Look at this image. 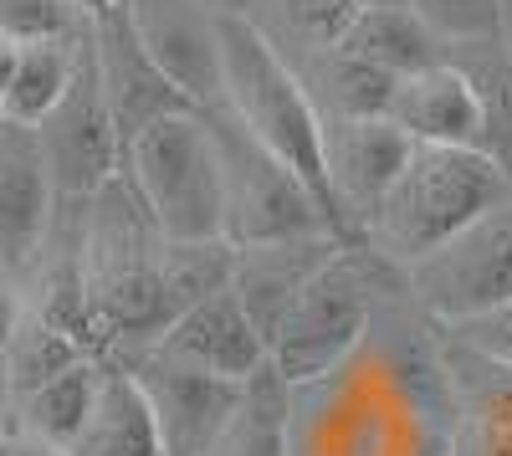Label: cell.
<instances>
[{
    "instance_id": "obj_18",
    "label": "cell",
    "mask_w": 512,
    "mask_h": 456,
    "mask_svg": "<svg viewBox=\"0 0 512 456\" xmlns=\"http://www.w3.org/2000/svg\"><path fill=\"white\" fill-rule=\"evenodd\" d=\"M93 62H98V82H103V98H108L113 129H118V149L134 139L144 123L190 108V103L159 77V67L139 52V41L128 36L118 6L93 21Z\"/></svg>"
},
{
    "instance_id": "obj_8",
    "label": "cell",
    "mask_w": 512,
    "mask_h": 456,
    "mask_svg": "<svg viewBox=\"0 0 512 456\" xmlns=\"http://www.w3.org/2000/svg\"><path fill=\"white\" fill-rule=\"evenodd\" d=\"M405 298L436 328L472 323L512 298V200L451 231L441 246L400 267Z\"/></svg>"
},
{
    "instance_id": "obj_23",
    "label": "cell",
    "mask_w": 512,
    "mask_h": 456,
    "mask_svg": "<svg viewBox=\"0 0 512 456\" xmlns=\"http://www.w3.org/2000/svg\"><path fill=\"white\" fill-rule=\"evenodd\" d=\"M441 57H451L466 72V82L477 88L482 154H492V164L512 185V47H507V36L466 41V47H441Z\"/></svg>"
},
{
    "instance_id": "obj_5",
    "label": "cell",
    "mask_w": 512,
    "mask_h": 456,
    "mask_svg": "<svg viewBox=\"0 0 512 456\" xmlns=\"http://www.w3.org/2000/svg\"><path fill=\"white\" fill-rule=\"evenodd\" d=\"M502 200H512V185L492 164V154L451 144H410L400 175L379 195L364 226V241L395 267H405Z\"/></svg>"
},
{
    "instance_id": "obj_3",
    "label": "cell",
    "mask_w": 512,
    "mask_h": 456,
    "mask_svg": "<svg viewBox=\"0 0 512 456\" xmlns=\"http://www.w3.org/2000/svg\"><path fill=\"white\" fill-rule=\"evenodd\" d=\"M400 287L405 277L384 252H374L369 241H344L297 287V298L277 318L267 339V369L287 390L328 375L333 364H344L354 354L379 303L395 298Z\"/></svg>"
},
{
    "instance_id": "obj_30",
    "label": "cell",
    "mask_w": 512,
    "mask_h": 456,
    "mask_svg": "<svg viewBox=\"0 0 512 456\" xmlns=\"http://www.w3.org/2000/svg\"><path fill=\"white\" fill-rule=\"evenodd\" d=\"M88 16L72 0H0V41L31 47V41H77L88 36Z\"/></svg>"
},
{
    "instance_id": "obj_39",
    "label": "cell",
    "mask_w": 512,
    "mask_h": 456,
    "mask_svg": "<svg viewBox=\"0 0 512 456\" xmlns=\"http://www.w3.org/2000/svg\"><path fill=\"white\" fill-rule=\"evenodd\" d=\"M0 451H6V446H0Z\"/></svg>"
},
{
    "instance_id": "obj_17",
    "label": "cell",
    "mask_w": 512,
    "mask_h": 456,
    "mask_svg": "<svg viewBox=\"0 0 512 456\" xmlns=\"http://www.w3.org/2000/svg\"><path fill=\"white\" fill-rule=\"evenodd\" d=\"M338 236L318 231V236H287V241H251V246H231V277L226 293L241 303V313L251 318V328L262 339H272L277 318L287 313V303L333 252Z\"/></svg>"
},
{
    "instance_id": "obj_27",
    "label": "cell",
    "mask_w": 512,
    "mask_h": 456,
    "mask_svg": "<svg viewBox=\"0 0 512 456\" xmlns=\"http://www.w3.org/2000/svg\"><path fill=\"white\" fill-rule=\"evenodd\" d=\"M205 456H287V385L272 369H256L241 385L231 421Z\"/></svg>"
},
{
    "instance_id": "obj_36",
    "label": "cell",
    "mask_w": 512,
    "mask_h": 456,
    "mask_svg": "<svg viewBox=\"0 0 512 456\" xmlns=\"http://www.w3.org/2000/svg\"><path fill=\"white\" fill-rule=\"evenodd\" d=\"M6 436H11V421H6V400H0V446H6Z\"/></svg>"
},
{
    "instance_id": "obj_4",
    "label": "cell",
    "mask_w": 512,
    "mask_h": 456,
    "mask_svg": "<svg viewBox=\"0 0 512 456\" xmlns=\"http://www.w3.org/2000/svg\"><path fill=\"white\" fill-rule=\"evenodd\" d=\"M221 113L313 190L333 236L344 241L323 185V118L308 103L297 72L282 62V52L241 11H221Z\"/></svg>"
},
{
    "instance_id": "obj_13",
    "label": "cell",
    "mask_w": 512,
    "mask_h": 456,
    "mask_svg": "<svg viewBox=\"0 0 512 456\" xmlns=\"http://www.w3.org/2000/svg\"><path fill=\"white\" fill-rule=\"evenodd\" d=\"M144 349L190 364L200 375H216L231 385H246L256 369H267V339L251 328V318L241 313V303L226 293H210L195 308H185L180 318H169L154 339H144Z\"/></svg>"
},
{
    "instance_id": "obj_10",
    "label": "cell",
    "mask_w": 512,
    "mask_h": 456,
    "mask_svg": "<svg viewBox=\"0 0 512 456\" xmlns=\"http://www.w3.org/2000/svg\"><path fill=\"white\" fill-rule=\"evenodd\" d=\"M118 369H128V380L139 385L149 416H154V436H159V456H205L216 446L221 426L231 421V410L241 400V385L200 375L190 364H175L144 344H123L113 354Z\"/></svg>"
},
{
    "instance_id": "obj_12",
    "label": "cell",
    "mask_w": 512,
    "mask_h": 456,
    "mask_svg": "<svg viewBox=\"0 0 512 456\" xmlns=\"http://www.w3.org/2000/svg\"><path fill=\"white\" fill-rule=\"evenodd\" d=\"M405 154L410 139L390 118H323V185L344 241H364V226Z\"/></svg>"
},
{
    "instance_id": "obj_29",
    "label": "cell",
    "mask_w": 512,
    "mask_h": 456,
    "mask_svg": "<svg viewBox=\"0 0 512 456\" xmlns=\"http://www.w3.org/2000/svg\"><path fill=\"white\" fill-rule=\"evenodd\" d=\"M405 6L425 21L441 47H466V41H492L507 31L502 0H405Z\"/></svg>"
},
{
    "instance_id": "obj_19",
    "label": "cell",
    "mask_w": 512,
    "mask_h": 456,
    "mask_svg": "<svg viewBox=\"0 0 512 456\" xmlns=\"http://www.w3.org/2000/svg\"><path fill=\"white\" fill-rule=\"evenodd\" d=\"M67 456H159L149 405H144L139 385L128 380V369H118L113 359H103L93 410L82 421L77 441L67 446Z\"/></svg>"
},
{
    "instance_id": "obj_11",
    "label": "cell",
    "mask_w": 512,
    "mask_h": 456,
    "mask_svg": "<svg viewBox=\"0 0 512 456\" xmlns=\"http://www.w3.org/2000/svg\"><path fill=\"white\" fill-rule=\"evenodd\" d=\"M118 16L195 113L221 108V11L210 0H118Z\"/></svg>"
},
{
    "instance_id": "obj_35",
    "label": "cell",
    "mask_w": 512,
    "mask_h": 456,
    "mask_svg": "<svg viewBox=\"0 0 512 456\" xmlns=\"http://www.w3.org/2000/svg\"><path fill=\"white\" fill-rule=\"evenodd\" d=\"M11 62H16V47L0 41V93H6V82H11Z\"/></svg>"
},
{
    "instance_id": "obj_25",
    "label": "cell",
    "mask_w": 512,
    "mask_h": 456,
    "mask_svg": "<svg viewBox=\"0 0 512 456\" xmlns=\"http://www.w3.org/2000/svg\"><path fill=\"white\" fill-rule=\"evenodd\" d=\"M77 52H82V36L77 41H31V47H16L11 82H6V93H0V123L36 129V123L57 108V98L67 93V82L77 72Z\"/></svg>"
},
{
    "instance_id": "obj_28",
    "label": "cell",
    "mask_w": 512,
    "mask_h": 456,
    "mask_svg": "<svg viewBox=\"0 0 512 456\" xmlns=\"http://www.w3.org/2000/svg\"><path fill=\"white\" fill-rule=\"evenodd\" d=\"M231 277V241H164L159 246V308L164 323L195 308L200 298L221 293Z\"/></svg>"
},
{
    "instance_id": "obj_15",
    "label": "cell",
    "mask_w": 512,
    "mask_h": 456,
    "mask_svg": "<svg viewBox=\"0 0 512 456\" xmlns=\"http://www.w3.org/2000/svg\"><path fill=\"white\" fill-rule=\"evenodd\" d=\"M451 385L446 456H512V364H497L466 344H441Z\"/></svg>"
},
{
    "instance_id": "obj_22",
    "label": "cell",
    "mask_w": 512,
    "mask_h": 456,
    "mask_svg": "<svg viewBox=\"0 0 512 456\" xmlns=\"http://www.w3.org/2000/svg\"><path fill=\"white\" fill-rule=\"evenodd\" d=\"M287 67L297 72V82H303V93L318 108V118H384L395 77L374 72L369 62L338 52V47H323V52H308V57H292Z\"/></svg>"
},
{
    "instance_id": "obj_14",
    "label": "cell",
    "mask_w": 512,
    "mask_h": 456,
    "mask_svg": "<svg viewBox=\"0 0 512 456\" xmlns=\"http://www.w3.org/2000/svg\"><path fill=\"white\" fill-rule=\"evenodd\" d=\"M57 221V190L41 164L36 134L0 123V262H6L21 287L41 257V246Z\"/></svg>"
},
{
    "instance_id": "obj_1",
    "label": "cell",
    "mask_w": 512,
    "mask_h": 456,
    "mask_svg": "<svg viewBox=\"0 0 512 456\" xmlns=\"http://www.w3.org/2000/svg\"><path fill=\"white\" fill-rule=\"evenodd\" d=\"M451 385L436 323L405 287L328 375L287 390V456H446Z\"/></svg>"
},
{
    "instance_id": "obj_16",
    "label": "cell",
    "mask_w": 512,
    "mask_h": 456,
    "mask_svg": "<svg viewBox=\"0 0 512 456\" xmlns=\"http://www.w3.org/2000/svg\"><path fill=\"white\" fill-rule=\"evenodd\" d=\"M384 118L410 144H451V149H482V103L477 88L451 57H436L431 67H415L390 82Z\"/></svg>"
},
{
    "instance_id": "obj_21",
    "label": "cell",
    "mask_w": 512,
    "mask_h": 456,
    "mask_svg": "<svg viewBox=\"0 0 512 456\" xmlns=\"http://www.w3.org/2000/svg\"><path fill=\"white\" fill-rule=\"evenodd\" d=\"M98 375H103V359H77L72 369L52 375L47 385H36L31 395L11 400L6 405V421H11V436H31L41 446H57L67 451L82 431L93 410V395H98Z\"/></svg>"
},
{
    "instance_id": "obj_34",
    "label": "cell",
    "mask_w": 512,
    "mask_h": 456,
    "mask_svg": "<svg viewBox=\"0 0 512 456\" xmlns=\"http://www.w3.org/2000/svg\"><path fill=\"white\" fill-rule=\"evenodd\" d=\"M72 6H77L82 16H88V21H98V16H108V11L118 6V0H72Z\"/></svg>"
},
{
    "instance_id": "obj_31",
    "label": "cell",
    "mask_w": 512,
    "mask_h": 456,
    "mask_svg": "<svg viewBox=\"0 0 512 456\" xmlns=\"http://www.w3.org/2000/svg\"><path fill=\"white\" fill-rule=\"evenodd\" d=\"M441 334H451L456 344L477 349V354H487V359H497V364H512V298H507L502 308H492V313L472 318V323L441 328Z\"/></svg>"
},
{
    "instance_id": "obj_20",
    "label": "cell",
    "mask_w": 512,
    "mask_h": 456,
    "mask_svg": "<svg viewBox=\"0 0 512 456\" xmlns=\"http://www.w3.org/2000/svg\"><path fill=\"white\" fill-rule=\"evenodd\" d=\"M333 47L369 62L384 77H405L441 57V41L425 31V21L410 6H359Z\"/></svg>"
},
{
    "instance_id": "obj_32",
    "label": "cell",
    "mask_w": 512,
    "mask_h": 456,
    "mask_svg": "<svg viewBox=\"0 0 512 456\" xmlns=\"http://www.w3.org/2000/svg\"><path fill=\"white\" fill-rule=\"evenodd\" d=\"M21 308H26V287H21V277H16L6 262H0V349H6V339H11V328H16Z\"/></svg>"
},
{
    "instance_id": "obj_26",
    "label": "cell",
    "mask_w": 512,
    "mask_h": 456,
    "mask_svg": "<svg viewBox=\"0 0 512 456\" xmlns=\"http://www.w3.org/2000/svg\"><path fill=\"white\" fill-rule=\"evenodd\" d=\"M354 11H359L354 0H246L241 6V16L262 31L287 62L333 47Z\"/></svg>"
},
{
    "instance_id": "obj_7",
    "label": "cell",
    "mask_w": 512,
    "mask_h": 456,
    "mask_svg": "<svg viewBox=\"0 0 512 456\" xmlns=\"http://www.w3.org/2000/svg\"><path fill=\"white\" fill-rule=\"evenodd\" d=\"M200 118L210 123V139H216V154H221V236L231 246L318 236V231L333 236L313 190L272 149H262L221 108H210Z\"/></svg>"
},
{
    "instance_id": "obj_37",
    "label": "cell",
    "mask_w": 512,
    "mask_h": 456,
    "mask_svg": "<svg viewBox=\"0 0 512 456\" xmlns=\"http://www.w3.org/2000/svg\"><path fill=\"white\" fill-rule=\"evenodd\" d=\"M210 6H216V11H241L246 0H210Z\"/></svg>"
},
{
    "instance_id": "obj_24",
    "label": "cell",
    "mask_w": 512,
    "mask_h": 456,
    "mask_svg": "<svg viewBox=\"0 0 512 456\" xmlns=\"http://www.w3.org/2000/svg\"><path fill=\"white\" fill-rule=\"evenodd\" d=\"M77 359H98V354L88 344H77L52 318H41L36 308H21L6 349H0V400L11 405V400L31 395L36 385H47L52 375L72 369Z\"/></svg>"
},
{
    "instance_id": "obj_33",
    "label": "cell",
    "mask_w": 512,
    "mask_h": 456,
    "mask_svg": "<svg viewBox=\"0 0 512 456\" xmlns=\"http://www.w3.org/2000/svg\"><path fill=\"white\" fill-rule=\"evenodd\" d=\"M0 456H67V451L41 446V441H31V436H6V451H0Z\"/></svg>"
},
{
    "instance_id": "obj_38",
    "label": "cell",
    "mask_w": 512,
    "mask_h": 456,
    "mask_svg": "<svg viewBox=\"0 0 512 456\" xmlns=\"http://www.w3.org/2000/svg\"><path fill=\"white\" fill-rule=\"evenodd\" d=\"M354 6H405V0H354Z\"/></svg>"
},
{
    "instance_id": "obj_9",
    "label": "cell",
    "mask_w": 512,
    "mask_h": 456,
    "mask_svg": "<svg viewBox=\"0 0 512 456\" xmlns=\"http://www.w3.org/2000/svg\"><path fill=\"white\" fill-rule=\"evenodd\" d=\"M36 149L41 164L52 175L57 205H82L98 185H108L118 175V129H113V113L103 98V82H98V62H93V31L82 36V52H77V72L67 82V93L57 98V108L36 123Z\"/></svg>"
},
{
    "instance_id": "obj_2",
    "label": "cell",
    "mask_w": 512,
    "mask_h": 456,
    "mask_svg": "<svg viewBox=\"0 0 512 456\" xmlns=\"http://www.w3.org/2000/svg\"><path fill=\"white\" fill-rule=\"evenodd\" d=\"M159 246L164 236L154 231L123 175H113L77 205V282L98 354L144 344L164 328Z\"/></svg>"
},
{
    "instance_id": "obj_6",
    "label": "cell",
    "mask_w": 512,
    "mask_h": 456,
    "mask_svg": "<svg viewBox=\"0 0 512 456\" xmlns=\"http://www.w3.org/2000/svg\"><path fill=\"white\" fill-rule=\"evenodd\" d=\"M118 175L139 195L144 216L154 221L164 241L221 236V154H216V139H210V123L195 108L144 123L123 144Z\"/></svg>"
}]
</instances>
